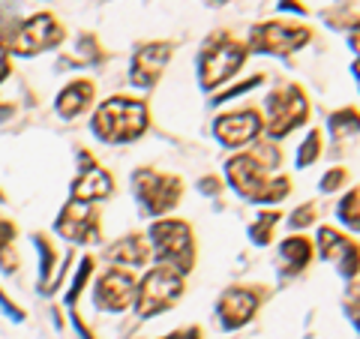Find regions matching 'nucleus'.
I'll return each mask as SVG.
<instances>
[{"label": "nucleus", "instance_id": "nucleus-1", "mask_svg": "<svg viewBox=\"0 0 360 339\" xmlns=\"http://www.w3.org/2000/svg\"><path fill=\"white\" fill-rule=\"evenodd\" d=\"M150 127V115L144 99L132 96H111L108 103L96 108L94 120H90V132L103 144H129L141 139Z\"/></svg>", "mask_w": 360, "mask_h": 339}, {"label": "nucleus", "instance_id": "nucleus-2", "mask_svg": "<svg viewBox=\"0 0 360 339\" xmlns=\"http://www.w3.org/2000/svg\"><path fill=\"white\" fill-rule=\"evenodd\" d=\"M225 180L240 198L262 201V205H276L291 192V180L285 174L267 172L252 153H234L225 162Z\"/></svg>", "mask_w": 360, "mask_h": 339}, {"label": "nucleus", "instance_id": "nucleus-3", "mask_svg": "<svg viewBox=\"0 0 360 339\" xmlns=\"http://www.w3.org/2000/svg\"><path fill=\"white\" fill-rule=\"evenodd\" d=\"M150 252L162 267L177 270L180 276H186L195 264V237L189 222L184 219H156L148 231Z\"/></svg>", "mask_w": 360, "mask_h": 339}, {"label": "nucleus", "instance_id": "nucleus-4", "mask_svg": "<svg viewBox=\"0 0 360 339\" xmlns=\"http://www.w3.org/2000/svg\"><path fill=\"white\" fill-rule=\"evenodd\" d=\"M246 58H250V49L243 42L229 37V33H213L198 58V84L205 90H217L222 82L240 72Z\"/></svg>", "mask_w": 360, "mask_h": 339}, {"label": "nucleus", "instance_id": "nucleus-5", "mask_svg": "<svg viewBox=\"0 0 360 339\" xmlns=\"http://www.w3.org/2000/svg\"><path fill=\"white\" fill-rule=\"evenodd\" d=\"M184 298V276L172 267H153L144 274L141 282H135V312L141 319H153L172 309L174 303Z\"/></svg>", "mask_w": 360, "mask_h": 339}, {"label": "nucleus", "instance_id": "nucleus-6", "mask_svg": "<svg viewBox=\"0 0 360 339\" xmlns=\"http://www.w3.org/2000/svg\"><path fill=\"white\" fill-rule=\"evenodd\" d=\"M132 189L148 217H162V213L174 210L184 198V180L177 174L153 172V168H139L132 174Z\"/></svg>", "mask_w": 360, "mask_h": 339}, {"label": "nucleus", "instance_id": "nucleus-7", "mask_svg": "<svg viewBox=\"0 0 360 339\" xmlns=\"http://www.w3.org/2000/svg\"><path fill=\"white\" fill-rule=\"evenodd\" d=\"M309 120V99L297 84H283L267 96V120L264 132L270 139H285L288 132Z\"/></svg>", "mask_w": 360, "mask_h": 339}, {"label": "nucleus", "instance_id": "nucleus-8", "mask_svg": "<svg viewBox=\"0 0 360 339\" xmlns=\"http://www.w3.org/2000/svg\"><path fill=\"white\" fill-rule=\"evenodd\" d=\"M63 39H66V30H63L60 21L51 13H37L15 30V37H13V42H9L6 51L21 54V58H30V54H42L49 49H58Z\"/></svg>", "mask_w": 360, "mask_h": 339}, {"label": "nucleus", "instance_id": "nucleus-9", "mask_svg": "<svg viewBox=\"0 0 360 339\" xmlns=\"http://www.w3.org/2000/svg\"><path fill=\"white\" fill-rule=\"evenodd\" d=\"M312 39L309 27L288 25V21H262L250 30V49L258 54H279L285 58L291 51H300Z\"/></svg>", "mask_w": 360, "mask_h": 339}, {"label": "nucleus", "instance_id": "nucleus-10", "mask_svg": "<svg viewBox=\"0 0 360 339\" xmlns=\"http://www.w3.org/2000/svg\"><path fill=\"white\" fill-rule=\"evenodd\" d=\"M262 132H264V117H262V111H255V108H238V111H229V115H219L213 120L217 141L231 151L252 144Z\"/></svg>", "mask_w": 360, "mask_h": 339}, {"label": "nucleus", "instance_id": "nucleus-11", "mask_svg": "<svg viewBox=\"0 0 360 339\" xmlns=\"http://www.w3.org/2000/svg\"><path fill=\"white\" fill-rule=\"evenodd\" d=\"M54 231L70 243H99V237H103L99 234V210L87 201L70 198L54 222Z\"/></svg>", "mask_w": 360, "mask_h": 339}, {"label": "nucleus", "instance_id": "nucleus-12", "mask_svg": "<svg viewBox=\"0 0 360 339\" xmlns=\"http://www.w3.org/2000/svg\"><path fill=\"white\" fill-rule=\"evenodd\" d=\"M94 300L99 309L105 312H123L132 307L135 300V276L127 267H108L103 276L96 279Z\"/></svg>", "mask_w": 360, "mask_h": 339}, {"label": "nucleus", "instance_id": "nucleus-13", "mask_svg": "<svg viewBox=\"0 0 360 339\" xmlns=\"http://www.w3.org/2000/svg\"><path fill=\"white\" fill-rule=\"evenodd\" d=\"M172 42H144L135 49L132 54V63H129V82L135 87L148 90V87H156V82H160L162 70L168 66V60H172Z\"/></svg>", "mask_w": 360, "mask_h": 339}, {"label": "nucleus", "instance_id": "nucleus-14", "mask_svg": "<svg viewBox=\"0 0 360 339\" xmlns=\"http://www.w3.org/2000/svg\"><path fill=\"white\" fill-rule=\"evenodd\" d=\"M258 303H262L258 288H246V286L229 288L217 303V319L222 331H240L243 324H250L252 315L258 312Z\"/></svg>", "mask_w": 360, "mask_h": 339}, {"label": "nucleus", "instance_id": "nucleus-15", "mask_svg": "<svg viewBox=\"0 0 360 339\" xmlns=\"http://www.w3.org/2000/svg\"><path fill=\"white\" fill-rule=\"evenodd\" d=\"M319 252L324 262H340L342 276H357V243L348 241L342 231L330 225L319 229Z\"/></svg>", "mask_w": 360, "mask_h": 339}, {"label": "nucleus", "instance_id": "nucleus-16", "mask_svg": "<svg viewBox=\"0 0 360 339\" xmlns=\"http://www.w3.org/2000/svg\"><path fill=\"white\" fill-rule=\"evenodd\" d=\"M111 192H115V177H111V172H105L103 165L84 168V172L75 177V184H72V198L75 201H87V205L108 198Z\"/></svg>", "mask_w": 360, "mask_h": 339}, {"label": "nucleus", "instance_id": "nucleus-17", "mask_svg": "<svg viewBox=\"0 0 360 339\" xmlns=\"http://www.w3.org/2000/svg\"><path fill=\"white\" fill-rule=\"evenodd\" d=\"M94 96H96V84L90 82V78H75V82H70L58 94V103H54V108H58V115L63 120H72V117L84 115V111L90 108Z\"/></svg>", "mask_w": 360, "mask_h": 339}, {"label": "nucleus", "instance_id": "nucleus-18", "mask_svg": "<svg viewBox=\"0 0 360 339\" xmlns=\"http://www.w3.org/2000/svg\"><path fill=\"white\" fill-rule=\"evenodd\" d=\"M108 258L123 267H141L150 262V243H148V237L139 231L127 234V237H120L117 243L108 246Z\"/></svg>", "mask_w": 360, "mask_h": 339}, {"label": "nucleus", "instance_id": "nucleus-19", "mask_svg": "<svg viewBox=\"0 0 360 339\" xmlns=\"http://www.w3.org/2000/svg\"><path fill=\"white\" fill-rule=\"evenodd\" d=\"M33 243H37V250H39V288L45 291V295H51V291L60 286V279H63L60 252L54 250L51 241L45 234H37L33 237Z\"/></svg>", "mask_w": 360, "mask_h": 339}, {"label": "nucleus", "instance_id": "nucleus-20", "mask_svg": "<svg viewBox=\"0 0 360 339\" xmlns=\"http://www.w3.org/2000/svg\"><path fill=\"white\" fill-rule=\"evenodd\" d=\"M279 258H283L288 274H300V270L309 267V262H312V243L303 234L300 237L291 234V237H285V241L279 243Z\"/></svg>", "mask_w": 360, "mask_h": 339}, {"label": "nucleus", "instance_id": "nucleus-21", "mask_svg": "<svg viewBox=\"0 0 360 339\" xmlns=\"http://www.w3.org/2000/svg\"><path fill=\"white\" fill-rule=\"evenodd\" d=\"M279 219H283V217H279L276 210H262V213H258V219L252 222V229H250L252 243L255 246H267L270 237H274V229H276Z\"/></svg>", "mask_w": 360, "mask_h": 339}, {"label": "nucleus", "instance_id": "nucleus-22", "mask_svg": "<svg viewBox=\"0 0 360 339\" xmlns=\"http://www.w3.org/2000/svg\"><path fill=\"white\" fill-rule=\"evenodd\" d=\"M328 129L333 139H348V135H357V108H342V111H333Z\"/></svg>", "mask_w": 360, "mask_h": 339}, {"label": "nucleus", "instance_id": "nucleus-23", "mask_svg": "<svg viewBox=\"0 0 360 339\" xmlns=\"http://www.w3.org/2000/svg\"><path fill=\"white\" fill-rule=\"evenodd\" d=\"M336 213H340V222L342 225H348L352 231H357V225H360V198H357V189H352L348 196H342Z\"/></svg>", "mask_w": 360, "mask_h": 339}, {"label": "nucleus", "instance_id": "nucleus-24", "mask_svg": "<svg viewBox=\"0 0 360 339\" xmlns=\"http://www.w3.org/2000/svg\"><path fill=\"white\" fill-rule=\"evenodd\" d=\"M319 156H321V132H319V129H312L307 139H303L300 151H297V168L312 165L315 160H319Z\"/></svg>", "mask_w": 360, "mask_h": 339}, {"label": "nucleus", "instance_id": "nucleus-25", "mask_svg": "<svg viewBox=\"0 0 360 339\" xmlns=\"http://www.w3.org/2000/svg\"><path fill=\"white\" fill-rule=\"evenodd\" d=\"M94 276V258H84L82 264H78V270H75V279H72V286H70V291H66V303H72L82 298V288L87 286V279Z\"/></svg>", "mask_w": 360, "mask_h": 339}, {"label": "nucleus", "instance_id": "nucleus-26", "mask_svg": "<svg viewBox=\"0 0 360 339\" xmlns=\"http://www.w3.org/2000/svg\"><path fill=\"white\" fill-rule=\"evenodd\" d=\"M75 51H78V54H75V60H78V63H99V60L105 58V51L99 49L96 37H90V33L78 39V49H75Z\"/></svg>", "mask_w": 360, "mask_h": 339}, {"label": "nucleus", "instance_id": "nucleus-27", "mask_svg": "<svg viewBox=\"0 0 360 339\" xmlns=\"http://www.w3.org/2000/svg\"><path fill=\"white\" fill-rule=\"evenodd\" d=\"M315 219H319V207H315L312 201H307V205H300L288 217V225H291V229H307V225H312Z\"/></svg>", "mask_w": 360, "mask_h": 339}, {"label": "nucleus", "instance_id": "nucleus-28", "mask_svg": "<svg viewBox=\"0 0 360 339\" xmlns=\"http://www.w3.org/2000/svg\"><path fill=\"white\" fill-rule=\"evenodd\" d=\"M264 82V75H252V78H246V82H240V84H234V87H229V90H222V94L213 99V105H222V103H229V99H234V96H240V94H246V90H252V87H258Z\"/></svg>", "mask_w": 360, "mask_h": 339}, {"label": "nucleus", "instance_id": "nucleus-29", "mask_svg": "<svg viewBox=\"0 0 360 339\" xmlns=\"http://www.w3.org/2000/svg\"><path fill=\"white\" fill-rule=\"evenodd\" d=\"M345 180H348V168H330V172L321 177V192H336Z\"/></svg>", "mask_w": 360, "mask_h": 339}, {"label": "nucleus", "instance_id": "nucleus-30", "mask_svg": "<svg viewBox=\"0 0 360 339\" xmlns=\"http://www.w3.org/2000/svg\"><path fill=\"white\" fill-rule=\"evenodd\" d=\"M13 241H15V222L0 217V252L9 250V246H13Z\"/></svg>", "mask_w": 360, "mask_h": 339}, {"label": "nucleus", "instance_id": "nucleus-31", "mask_svg": "<svg viewBox=\"0 0 360 339\" xmlns=\"http://www.w3.org/2000/svg\"><path fill=\"white\" fill-rule=\"evenodd\" d=\"M162 339H205V331L201 327H184V331H174V333H168V336H162Z\"/></svg>", "mask_w": 360, "mask_h": 339}, {"label": "nucleus", "instance_id": "nucleus-32", "mask_svg": "<svg viewBox=\"0 0 360 339\" xmlns=\"http://www.w3.org/2000/svg\"><path fill=\"white\" fill-rule=\"evenodd\" d=\"M0 307L6 309V315H9V319H15V321H25V309H18L15 303H13V300H9V298L4 295V291H0Z\"/></svg>", "mask_w": 360, "mask_h": 339}, {"label": "nucleus", "instance_id": "nucleus-33", "mask_svg": "<svg viewBox=\"0 0 360 339\" xmlns=\"http://www.w3.org/2000/svg\"><path fill=\"white\" fill-rule=\"evenodd\" d=\"M198 189L207 192V196H217V192H219V180L217 177H205V180H198Z\"/></svg>", "mask_w": 360, "mask_h": 339}, {"label": "nucleus", "instance_id": "nucleus-34", "mask_svg": "<svg viewBox=\"0 0 360 339\" xmlns=\"http://www.w3.org/2000/svg\"><path fill=\"white\" fill-rule=\"evenodd\" d=\"M6 75H9V51L6 45H0V82H6Z\"/></svg>", "mask_w": 360, "mask_h": 339}, {"label": "nucleus", "instance_id": "nucleus-35", "mask_svg": "<svg viewBox=\"0 0 360 339\" xmlns=\"http://www.w3.org/2000/svg\"><path fill=\"white\" fill-rule=\"evenodd\" d=\"M279 6H283V9H291V13H307V9H303L300 4H295V0H279Z\"/></svg>", "mask_w": 360, "mask_h": 339}, {"label": "nucleus", "instance_id": "nucleus-36", "mask_svg": "<svg viewBox=\"0 0 360 339\" xmlns=\"http://www.w3.org/2000/svg\"><path fill=\"white\" fill-rule=\"evenodd\" d=\"M0 201H4V196H0Z\"/></svg>", "mask_w": 360, "mask_h": 339}]
</instances>
